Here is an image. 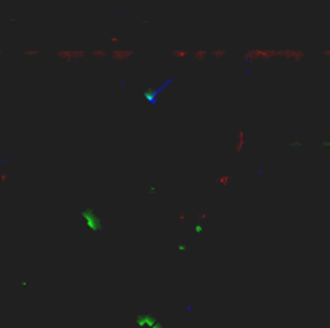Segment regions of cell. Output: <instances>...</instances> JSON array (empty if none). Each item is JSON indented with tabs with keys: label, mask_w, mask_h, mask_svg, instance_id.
I'll list each match as a JSON object with an SVG mask.
<instances>
[{
	"label": "cell",
	"mask_w": 330,
	"mask_h": 328,
	"mask_svg": "<svg viewBox=\"0 0 330 328\" xmlns=\"http://www.w3.org/2000/svg\"><path fill=\"white\" fill-rule=\"evenodd\" d=\"M324 53H325V55H330V50H327V51H324Z\"/></svg>",
	"instance_id": "obj_1"
}]
</instances>
